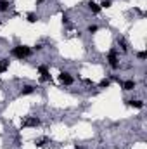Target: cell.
Instances as JSON below:
<instances>
[{"label": "cell", "instance_id": "ffe728a7", "mask_svg": "<svg viewBox=\"0 0 147 149\" xmlns=\"http://www.w3.org/2000/svg\"><path fill=\"white\" fill-rule=\"evenodd\" d=\"M36 2H43V0H36Z\"/></svg>", "mask_w": 147, "mask_h": 149}, {"label": "cell", "instance_id": "d6986e66", "mask_svg": "<svg viewBox=\"0 0 147 149\" xmlns=\"http://www.w3.org/2000/svg\"><path fill=\"white\" fill-rule=\"evenodd\" d=\"M75 149H83V148H80V146H76V148H75Z\"/></svg>", "mask_w": 147, "mask_h": 149}, {"label": "cell", "instance_id": "7c38bea8", "mask_svg": "<svg viewBox=\"0 0 147 149\" xmlns=\"http://www.w3.org/2000/svg\"><path fill=\"white\" fill-rule=\"evenodd\" d=\"M28 21H29V23H36V21H38V16L31 12V14H28Z\"/></svg>", "mask_w": 147, "mask_h": 149}, {"label": "cell", "instance_id": "5bb4252c", "mask_svg": "<svg viewBox=\"0 0 147 149\" xmlns=\"http://www.w3.org/2000/svg\"><path fill=\"white\" fill-rule=\"evenodd\" d=\"M97 30H99V26H95V24H92V26H88V31H90V33H95Z\"/></svg>", "mask_w": 147, "mask_h": 149}, {"label": "cell", "instance_id": "30bf717a", "mask_svg": "<svg viewBox=\"0 0 147 149\" xmlns=\"http://www.w3.org/2000/svg\"><path fill=\"white\" fill-rule=\"evenodd\" d=\"M9 9V2H5V0H0V10L2 12H5Z\"/></svg>", "mask_w": 147, "mask_h": 149}, {"label": "cell", "instance_id": "e0dca14e", "mask_svg": "<svg viewBox=\"0 0 147 149\" xmlns=\"http://www.w3.org/2000/svg\"><path fill=\"white\" fill-rule=\"evenodd\" d=\"M102 7H111V2H109V0H104V2H102Z\"/></svg>", "mask_w": 147, "mask_h": 149}, {"label": "cell", "instance_id": "7a4b0ae2", "mask_svg": "<svg viewBox=\"0 0 147 149\" xmlns=\"http://www.w3.org/2000/svg\"><path fill=\"white\" fill-rule=\"evenodd\" d=\"M109 64H111V68H118V54H116V50L113 49L111 52H109Z\"/></svg>", "mask_w": 147, "mask_h": 149}, {"label": "cell", "instance_id": "5b68a950", "mask_svg": "<svg viewBox=\"0 0 147 149\" xmlns=\"http://www.w3.org/2000/svg\"><path fill=\"white\" fill-rule=\"evenodd\" d=\"M38 71L42 73V80H43V82L50 78V75H49V68H47V66H40V68H38Z\"/></svg>", "mask_w": 147, "mask_h": 149}, {"label": "cell", "instance_id": "8fae6325", "mask_svg": "<svg viewBox=\"0 0 147 149\" xmlns=\"http://www.w3.org/2000/svg\"><path fill=\"white\" fill-rule=\"evenodd\" d=\"M7 66H9V61H5V59L0 61V73H3V71L7 69Z\"/></svg>", "mask_w": 147, "mask_h": 149}, {"label": "cell", "instance_id": "8992f818", "mask_svg": "<svg viewBox=\"0 0 147 149\" xmlns=\"http://www.w3.org/2000/svg\"><path fill=\"white\" fill-rule=\"evenodd\" d=\"M128 106H132V108H137V109H142L144 108V102L142 101H128Z\"/></svg>", "mask_w": 147, "mask_h": 149}, {"label": "cell", "instance_id": "ba28073f", "mask_svg": "<svg viewBox=\"0 0 147 149\" xmlns=\"http://www.w3.org/2000/svg\"><path fill=\"white\" fill-rule=\"evenodd\" d=\"M88 7H90V10H92L94 14H99V12H101V5H97L95 2H90V3H88Z\"/></svg>", "mask_w": 147, "mask_h": 149}, {"label": "cell", "instance_id": "4fadbf2b", "mask_svg": "<svg viewBox=\"0 0 147 149\" xmlns=\"http://www.w3.org/2000/svg\"><path fill=\"white\" fill-rule=\"evenodd\" d=\"M47 141H49L47 137H42V139H38V141H36V146H38V148H42V146H43Z\"/></svg>", "mask_w": 147, "mask_h": 149}, {"label": "cell", "instance_id": "ac0fdd59", "mask_svg": "<svg viewBox=\"0 0 147 149\" xmlns=\"http://www.w3.org/2000/svg\"><path fill=\"white\" fill-rule=\"evenodd\" d=\"M68 21H69V19H68V16H66V14H62V23H68Z\"/></svg>", "mask_w": 147, "mask_h": 149}, {"label": "cell", "instance_id": "3957f363", "mask_svg": "<svg viewBox=\"0 0 147 149\" xmlns=\"http://www.w3.org/2000/svg\"><path fill=\"white\" fill-rule=\"evenodd\" d=\"M59 78H61V82H62L64 85H71V83L75 82V80H73V76H71L69 73H61V75H59Z\"/></svg>", "mask_w": 147, "mask_h": 149}, {"label": "cell", "instance_id": "9c48e42d", "mask_svg": "<svg viewBox=\"0 0 147 149\" xmlns=\"http://www.w3.org/2000/svg\"><path fill=\"white\" fill-rule=\"evenodd\" d=\"M123 89H125V90H133V89H135V82H133V80L125 82V83H123Z\"/></svg>", "mask_w": 147, "mask_h": 149}, {"label": "cell", "instance_id": "6da1fadb", "mask_svg": "<svg viewBox=\"0 0 147 149\" xmlns=\"http://www.w3.org/2000/svg\"><path fill=\"white\" fill-rule=\"evenodd\" d=\"M12 56L17 57V59H24V57H29L31 56V49L26 47V45H17L12 49Z\"/></svg>", "mask_w": 147, "mask_h": 149}, {"label": "cell", "instance_id": "9a60e30c", "mask_svg": "<svg viewBox=\"0 0 147 149\" xmlns=\"http://www.w3.org/2000/svg\"><path fill=\"white\" fill-rule=\"evenodd\" d=\"M99 87H102V89H104V87H109V80H102V82L99 83Z\"/></svg>", "mask_w": 147, "mask_h": 149}, {"label": "cell", "instance_id": "2e32d148", "mask_svg": "<svg viewBox=\"0 0 147 149\" xmlns=\"http://www.w3.org/2000/svg\"><path fill=\"white\" fill-rule=\"evenodd\" d=\"M137 56H139V59H146V57H147V54H146V52H139Z\"/></svg>", "mask_w": 147, "mask_h": 149}, {"label": "cell", "instance_id": "52a82bcc", "mask_svg": "<svg viewBox=\"0 0 147 149\" xmlns=\"http://www.w3.org/2000/svg\"><path fill=\"white\" fill-rule=\"evenodd\" d=\"M33 92H35V89L31 85H26V87L21 89V95H28V94H33Z\"/></svg>", "mask_w": 147, "mask_h": 149}, {"label": "cell", "instance_id": "277c9868", "mask_svg": "<svg viewBox=\"0 0 147 149\" xmlns=\"http://www.w3.org/2000/svg\"><path fill=\"white\" fill-rule=\"evenodd\" d=\"M40 125V120L38 118H26L23 122V127H38Z\"/></svg>", "mask_w": 147, "mask_h": 149}]
</instances>
